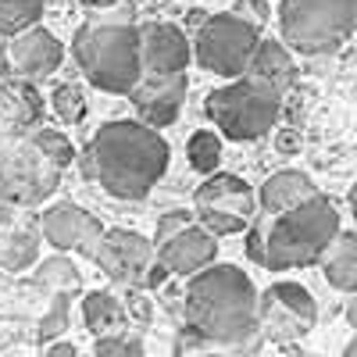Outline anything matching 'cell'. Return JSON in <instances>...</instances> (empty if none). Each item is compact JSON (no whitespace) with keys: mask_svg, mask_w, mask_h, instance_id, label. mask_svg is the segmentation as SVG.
<instances>
[{"mask_svg":"<svg viewBox=\"0 0 357 357\" xmlns=\"http://www.w3.org/2000/svg\"><path fill=\"white\" fill-rule=\"evenodd\" d=\"M193 225V215L190 211H168V215H161V222H158V232H154V247H161V243H168L172 236H178L183 229H190Z\"/></svg>","mask_w":357,"mask_h":357,"instance_id":"obj_30","label":"cell"},{"mask_svg":"<svg viewBox=\"0 0 357 357\" xmlns=\"http://www.w3.org/2000/svg\"><path fill=\"white\" fill-rule=\"evenodd\" d=\"M257 211V200L254 190L236 175H218L211 172L200 183L197 190V218L200 229H207L218 240V236H232V232H243L254 222Z\"/></svg>","mask_w":357,"mask_h":357,"instance_id":"obj_8","label":"cell"},{"mask_svg":"<svg viewBox=\"0 0 357 357\" xmlns=\"http://www.w3.org/2000/svg\"><path fill=\"white\" fill-rule=\"evenodd\" d=\"M97 357H143V343L139 336H100L97 340Z\"/></svg>","mask_w":357,"mask_h":357,"instance_id":"obj_29","label":"cell"},{"mask_svg":"<svg viewBox=\"0 0 357 357\" xmlns=\"http://www.w3.org/2000/svg\"><path fill=\"white\" fill-rule=\"evenodd\" d=\"M321 268H325V279H329L336 289L354 293L357 289V236L354 232H336V240L321 250Z\"/></svg>","mask_w":357,"mask_h":357,"instance_id":"obj_20","label":"cell"},{"mask_svg":"<svg viewBox=\"0 0 357 357\" xmlns=\"http://www.w3.org/2000/svg\"><path fill=\"white\" fill-rule=\"evenodd\" d=\"M175 357H222V347L186 325V329H178V336H175Z\"/></svg>","mask_w":357,"mask_h":357,"instance_id":"obj_27","label":"cell"},{"mask_svg":"<svg viewBox=\"0 0 357 357\" xmlns=\"http://www.w3.org/2000/svg\"><path fill=\"white\" fill-rule=\"evenodd\" d=\"M129 97H132L136 114H139V122L146 129H165L178 118V111H183L186 72H178V75H143L132 86Z\"/></svg>","mask_w":357,"mask_h":357,"instance_id":"obj_13","label":"cell"},{"mask_svg":"<svg viewBox=\"0 0 357 357\" xmlns=\"http://www.w3.org/2000/svg\"><path fill=\"white\" fill-rule=\"evenodd\" d=\"M4 72H8V50L0 47V79H4Z\"/></svg>","mask_w":357,"mask_h":357,"instance_id":"obj_34","label":"cell"},{"mask_svg":"<svg viewBox=\"0 0 357 357\" xmlns=\"http://www.w3.org/2000/svg\"><path fill=\"white\" fill-rule=\"evenodd\" d=\"M54 111H57V118H61V122H68V126L82 122V114H86V97H82V89L72 86V82L57 86V89H54Z\"/></svg>","mask_w":357,"mask_h":357,"instance_id":"obj_26","label":"cell"},{"mask_svg":"<svg viewBox=\"0 0 357 357\" xmlns=\"http://www.w3.org/2000/svg\"><path fill=\"white\" fill-rule=\"evenodd\" d=\"M343 357H357V340H350V343H347V350H343Z\"/></svg>","mask_w":357,"mask_h":357,"instance_id":"obj_35","label":"cell"},{"mask_svg":"<svg viewBox=\"0 0 357 357\" xmlns=\"http://www.w3.org/2000/svg\"><path fill=\"white\" fill-rule=\"evenodd\" d=\"M218 161H222V139L215 132H207V129L193 132V139H190V165L197 172H204V175H211L218 168Z\"/></svg>","mask_w":357,"mask_h":357,"instance_id":"obj_23","label":"cell"},{"mask_svg":"<svg viewBox=\"0 0 357 357\" xmlns=\"http://www.w3.org/2000/svg\"><path fill=\"white\" fill-rule=\"evenodd\" d=\"M136 43H139V68L143 75H178L190 65V40L178 25L168 22H146L136 29Z\"/></svg>","mask_w":357,"mask_h":357,"instance_id":"obj_12","label":"cell"},{"mask_svg":"<svg viewBox=\"0 0 357 357\" xmlns=\"http://www.w3.org/2000/svg\"><path fill=\"white\" fill-rule=\"evenodd\" d=\"M207 114L215 118V126L222 136L236 139V143H250L261 139L275 129L279 111H282V93L268 89L264 82L243 75L222 89H215L207 97Z\"/></svg>","mask_w":357,"mask_h":357,"instance_id":"obj_6","label":"cell"},{"mask_svg":"<svg viewBox=\"0 0 357 357\" xmlns=\"http://www.w3.org/2000/svg\"><path fill=\"white\" fill-rule=\"evenodd\" d=\"M314 321H318L314 296L296 282H275L257 296V336L272 343H289L307 336Z\"/></svg>","mask_w":357,"mask_h":357,"instance_id":"obj_9","label":"cell"},{"mask_svg":"<svg viewBox=\"0 0 357 357\" xmlns=\"http://www.w3.org/2000/svg\"><path fill=\"white\" fill-rule=\"evenodd\" d=\"M257 40H261V33L240 15H211L197 29V43L190 50L200 61V68L236 79V75H247Z\"/></svg>","mask_w":357,"mask_h":357,"instance_id":"obj_7","label":"cell"},{"mask_svg":"<svg viewBox=\"0 0 357 357\" xmlns=\"http://www.w3.org/2000/svg\"><path fill=\"white\" fill-rule=\"evenodd\" d=\"M82 318H86V325H89L93 333L107 336V333L114 329V325L126 318V311H122V304H118L111 293L97 289V293H89L86 301H82Z\"/></svg>","mask_w":357,"mask_h":357,"instance_id":"obj_22","label":"cell"},{"mask_svg":"<svg viewBox=\"0 0 357 357\" xmlns=\"http://www.w3.org/2000/svg\"><path fill=\"white\" fill-rule=\"evenodd\" d=\"M4 50H8V68H15L25 79L50 75V72L61 68V61H65L61 40H57L54 33H47L43 25H33V29H25V33L11 36V43Z\"/></svg>","mask_w":357,"mask_h":357,"instance_id":"obj_14","label":"cell"},{"mask_svg":"<svg viewBox=\"0 0 357 357\" xmlns=\"http://www.w3.org/2000/svg\"><path fill=\"white\" fill-rule=\"evenodd\" d=\"M154 250H158V261L168 268V275H197L207 264H215L218 243L211 232L193 222L190 229H183L178 236H172L168 243H161Z\"/></svg>","mask_w":357,"mask_h":357,"instance_id":"obj_16","label":"cell"},{"mask_svg":"<svg viewBox=\"0 0 357 357\" xmlns=\"http://www.w3.org/2000/svg\"><path fill=\"white\" fill-rule=\"evenodd\" d=\"M93 261L118 282H143L146 268L158 261L154 243L129 229H104L93 247Z\"/></svg>","mask_w":357,"mask_h":357,"instance_id":"obj_11","label":"cell"},{"mask_svg":"<svg viewBox=\"0 0 357 357\" xmlns=\"http://www.w3.org/2000/svg\"><path fill=\"white\" fill-rule=\"evenodd\" d=\"M168 279V268L161 264V261H154L151 268H146V275H143V286H151V289H158L161 282Z\"/></svg>","mask_w":357,"mask_h":357,"instance_id":"obj_31","label":"cell"},{"mask_svg":"<svg viewBox=\"0 0 357 357\" xmlns=\"http://www.w3.org/2000/svg\"><path fill=\"white\" fill-rule=\"evenodd\" d=\"M168 168V143L143 122H107L93 132L82 172L118 200H143Z\"/></svg>","mask_w":357,"mask_h":357,"instance_id":"obj_1","label":"cell"},{"mask_svg":"<svg viewBox=\"0 0 357 357\" xmlns=\"http://www.w3.org/2000/svg\"><path fill=\"white\" fill-rule=\"evenodd\" d=\"M357 25V0H282L279 29L301 54H336Z\"/></svg>","mask_w":357,"mask_h":357,"instance_id":"obj_5","label":"cell"},{"mask_svg":"<svg viewBox=\"0 0 357 357\" xmlns=\"http://www.w3.org/2000/svg\"><path fill=\"white\" fill-rule=\"evenodd\" d=\"M47 0H0V36H18L25 29L40 25Z\"/></svg>","mask_w":357,"mask_h":357,"instance_id":"obj_21","label":"cell"},{"mask_svg":"<svg viewBox=\"0 0 357 357\" xmlns=\"http://www.w3.org/2000/svg\"><path fill=\"white\" fill-rule=\"evenodd\" d=\"M311 197H318L314 183L304 175V172H275L264 178V186L257 190V204L264 215H282V211H293V207L307 204Z\"/></svg>","mask_w":357,"mask_h":357,"instance_id":"obj_17","label":"cell"},{"mask_svg":"<svg viewBox=\"0 0 357 357\" xmlns=\"http://www.w3.org/2000/svg\"><path fill=\"white\" fill-rule=\"evenodd\" d=\"M61 168H54L33 139H18V136H0V190L8 197L33 204L50 197V190L57 186Z\"/></svg>","mask_w":357,"mask_h":357,"instance_id":"obj_10","label":"cell"},{"mask_svg":"<svg viewBox=\"0 0 357 357\" xmlns=\"http://www.w3.org/2000/svg\"><path fill=\"white\" fill-rule=\"evenodd\" d=\"M43 104L29 82H0V136H18L22 129L36 126Z\"/></svg>","mask_w":357,"mask_h":357,"instance_id":"obj_18","label":"cell"},{"mask_svg":"<svg viewBox=\"0 0 357 357\" xmlns=\"http://www.w3.org/2000/svg\"><path fill=\"white\" fill-rule=\"evenodd\" d=\"M100 232H104V225L75 204H57L43 215V236L57 250H79L86 257H93Z\"/></svg>","mask_w":357,"mask_h":357,"instance_id":"obj_15","label":"cell"},{"mask_svg":"<svg viewBox=\"0 0 357 357\" xmlns=\"http://www.w3.org/2000/svg\"><path fill=\"white\" fill-rule=\"evenodd\" d=\"M43 357H79V350H75L72 343H50Z\"/></svg>","mask_w":357,"mask_h":357,"instance_id":"obj_32","label":"cell"},{"mask_svg":"<svg viewBox=\"0 0 357 357\" xmlns=\"http://www.w3.org/2000/svg\"><path fill=\"white\" fill-rule=\"evenodd\" d=\"M340 211L329 197H311L307 204L282 215H268L264 222L247 225V254L268 272H289L307 268L321 257V250L336 240Z\"/></svg>","mask_w":357,"mask_h":357,"instance_id":"obj_3","label":"cell"},{"mask_svg":"<svg viewBox=\"0 0 357 357\" xmlns=\"http://www.w3.org/2000/svg\"><path fill=\"white\" fill-rule=\"evenodd\" d=\"M293 54L286 50V43L279 40H257L254 54H250V65H247V75L264 82L268 89H275V93H286L289 82H293Z\"/></svg>","mask_w":357,"mask_h":357,"instance_id":"obj_19","label":"cell"},{"mask_svg":"<svg viewBox=\"0 0 357 357\" xmlns=\"http://www.w3.org/2000/svg\"><path fill=\"white\" fill-rule=\"evenodd\" d=\"M72 54L82 75L104 93H132V86L143 79L136 25L129 22L82 25L72 40Z\"/></svg>","mask_w":357,"mask_h":357,"instance_id":"obj_4","label":"cell"},{"mask_svg":"<svg viewBox=\"0 0 357 357\" xmlns=\"http://www.w3.org/2000/svg\"><path fill=\"white\" fill-rule=\"evenodd\" d=\"M86 8H111V4H118V0H82Z\"/></svg>","mask_w":357,"mask_h":357,"instance_id":"obj_33","label":"cell"},{"mask_svg":"<svg viewBox=\"0 0 357 357\" xmlns=\"http://www.w3.org/2000/svg\"><path fill=\"white\" fill-rule=\"evenodd\" d=\"M65 325H68V293H54V304H50V311L40 321V340L43 343L57 340L65 333Z\"/></svg>","mask_w":357,"mask_h":357,"instance_id":"obj_28","label":"cell"},{"mask_svg":"<svg viewBox=\"0 0 357 357\" xmlns=\"http://www.w3.org/2000/svg\"><path fill=\"white\" fill-rule=\"evenodd\" d=\"M36 279L43 286H54L57 293H72L79 289V272L68 257H47L40 268H36Z\"/></svg>","mask_w":357,"mask_h":357,"instance_id":"obj_24","label":"cell"},{"mask_svg":"<svg viewBox=\"0 0 357 357\" xmlns=\"http://www.w3.org/2000/svg\"><path fill=\"white\" fill-rule=\"evenodd\" d=\"M29 139H33V146H36V151H40L54 168L72 165V143H68V136H61L57 129H47V126H43V129H36Z\"/></svg>","mask_w":357,"mask_h":357,"instance_id":"obj_25","label":"cell"},{"mask_svg":"<svg viewBox=\"0 0 357 357\" xmlns=\"http://www.w3.org/2000/svg\"><path fill=\"white\" fill-rule=\"evenodd\" d=\"M186 325L222 350L243 354L257 340L254 282L236 264H207L186 286Z\"/></svg>","mask_w":357,"mask_h":357,"instance_id":"obj_2","label":"cell"}]
</instances>
